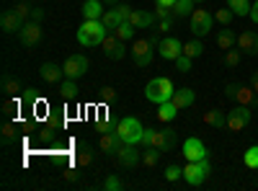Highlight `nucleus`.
I'll return each instance as SVG.
<instances>
[{
	"label": "nucleus",
	"mask_w": 258,
	"mask_h": 191,
	"mask_svg": "<svg viewBox=\"0 0 258 191\" xmlns=\"http://www.w3.org/2000/svg\"><path fill=\"white\" fill-rule=\"evenodd\" d=\"M116 132H119V137H121L124 142L137 145V142L142 140L145 126H142L135 116H124V119H119V121H116Z\"/></svg>",
	"instance_id": "5"
},
{
	"label": "nucleus",
	"mask_w": 258,
	"mask_h": 191,
	"mask_svg": "<svg viewBox=\"0 0 258 191\" xmlns=\"http://www.w3.org/2000/svg\"><path fill=\"white\" fill-rule=\"evenodd\" d=\"M101 101H103V103H114V101H116V88H111V86L101 88Z\"/></svg>",
	"instance_id": "44"
},
{
	"label": "nucleus",
	"mask_w": 258,
	"mask_h": 191,
	"mask_svg": "<svg viewBox=\"0 0 258 191\" xmlns=\"http://www.w3.org/2000/svg\"><path fill=\"white\" fill-rule=\"evenodd\" d=\"M109 29L103 26V21H83V26L78 29V44L83 47H101V41L106 39Z\"/></svg>",
	"instance_id": "2"
},
{
	"label": "nucleus",
	"mask_w": 258,
	"mask_h": 191,
	"mask_svg": "<svg viewBox=\"0 0 258 191\" xmlns=\"http://www.w3.org/2000/svg\"><path fill=\"white\" fill-rule=\"evenodd\" d=\"M250 106H235L232 111H227V130L230 132H243L245 126L250 124Z\"/></svg>",
	"instance_id": "11"
},
{
	"label": "nucleus",
	"mask_w": 258,
	"mask_h": 191,
	"mask_svg": "<svg viewBox=\"0 0 258 191\" xmlns=\"http://www.w3.org/2000/svg\"><path fill=\"white\" fill-rule=\"evenodd\" d=\"M202 124L212 126V130H222L227 126V114H222V109H209L202 114Z\"/></svg>",
	"instance_id": "21"
},
{
	"label": "nucleus",
	"mask_w": 258,
	"mask_h": 191,
	"mask_svg": "<svg viewBox=\"0 0 258 191\" xmlns=\"http://www.w3.org/2000/svg\"><path fill=\"white\" fill-rule=\"evenodd\" d=\"M116 11H119L121 21H126V18H129V13H132L135 8H132V6H126V3H119V6H116Z\"/></svg>",
	"instance_id": "47"
},
{
	"label": "nucleus",
	"mask_w": 258,
	"mask_h": 191,
	"mask_svg": "<svg viewBox=\"0 0 258 191\" xmlns=\"http://www.w3.org/2000/svg\"><path fill=\"white\" fill-rule=\"evenodd\" d=\"M209 163H207V158L204 160H191V163H186V168H183V181L188 183V186H202L204 181H207V176H209Z\"/></svg>",
	"instance_id": "6"
},
{
	"label": "nucleus",
	"mask_w": 258,
	"mask_h": 191,
	"mask_svg": "<svg viewBox=\"0 0 258 191\" xmlns=\"http://www.w3.org/2000/svg\"><path fill=\"white\" fill-rule=\"evenodd\" d=\"M80 11H83V18H85V21H98V18H103L106 6L101 3V0H85Z\"/></svg>",
	"instance_id": "23"
},
{
	"label": "nucleus",
	"mask_w": 258,
	"mask_h": 191,
	"mask_svg": "<svg viewBox=\"0 0 258 191\" xmlns=\"http://www.w3.org/2000/svg\"><path fill=\"white\" fill-rule=\"evenodd\" d=\"M140 160H142V153L137 150L135 145H129V142H124V145H121V150L114 155V163L121 165V168H132V165H137Z\"/></svg>",
	"instance_id": "12"
},
{
	"label": "nucleus",
	"mask_w": 258,
	"mask_h": 191,
	"mask_svg": "<svg viewBox=\"0 0 258 191\" xmlns=\"http://www.w3.org/2000/svg\"><path fill=\"white\" fill-rule=\"evenodd\" d=\"M158 52H160V57H163V59H176V57L183 52V44H181L178 39L168 36V39H163L160 44H158Z\"/></svg>",
	"instance_id": "18"
},
{
	"label": "nucleus",
	"mask_w": 258,
	"mask_h": 191,
	"mask_svg": "<svg viewBox=\"0 0 258 191\" xmlns=\"http://www.w3.org/2000/svg\"><path fill=\"white\" fill-rule=\"evenodd\" d=\"M165 178H168V181H178V178H183V168H178V165H168V168H165Z\"/></svg>",
	"instance_id": "43"
},
{
	"label": "nucleus",
	"mask_w": 258,
	"mask_h": 191,
	"mask_svg": "<svg viewBox=\"0 0 258 191\" xmlns=\"http://www.w3.org/2000/svg\"><path fill=\"white\" fill-rule=\"evenodd\" d=\"M238 47H240L243 54H258V34L255 31L238 34Z\"/></svg>",
	"instance_id": "20"
},
{
	"label": "nucleus",
	"mask_w": 258,
	"mask_h": 191,
	"mask_svg": "<svg viewBox=\"0 0 258 191\" xmlns=\"http://www.w3.org/2000/svg\"><path fill=\"white\" fill-rule=\"evenodd\" d=\"M101 188L103 191H121L124 188V181L119 176H106V181L101 183Z\"/></svg>",
	"instance_id": "38"
},
{
	"label": "nucleus",
	"mask_w": 258,
	"mask_h": 191,
	"mask_svg": "<svg viewBox=\"0 0 258 191\" xmlns=\"http://www.w3.org/2000/svg\"><path fill=\"white\" fill-rule=\"evenodd\" d=\"M41 18H44V11H41V8H36V6H34V13H31V21H41Z\"/></svg>",
	"instance_id": "51"
},
{
	"label": "nucleus",
	"mask_w": 258,
	"mask_h": 191,
	"mask_svg": "<svg viewBox=\"0 0 258 191\" xmlns=\"http://www.w3.org/2000/svg\"><path fill=\"white\" fill-rule=\"evenodd\" d=\"M101 3H103V6H111V8H116V6L121 3V0H101Z\"/></svg>",
	"instance_id": "54"
},
{
	"label": "nucleus",
	"mask_w": 258,
	"mask_h": 191,
	"mask_svg": "<svg viewBox=\"0 0 258 191\" xmlns=\"http://www.w3.org/2000/svg\"><path fill=\"white\" fill-rule=\"evenodd\" d=\"M250 88L258 93V73H253V75H250Z\"/></svg>",
	"instance_id": "52"
},
{
	"label": "nucleus",
	"mask_w": 258,
	"mask_h": 191,
	"mask_svg": "<svg viewBox=\"0 0 258 191\" xmlns=\"http://www.w3.org/2000/svg\"><path fill=\"white\" fill-rule=\"evenodd\" d=\"M75 160H78L80 168H93V165H96V150H93L88 142H78Z\"/></svg>",
	"instance_id": "19"
},
{
	"label": "nucleus",
	"mask_w": 258,
	"mask_h": 191,
	"mask_svg": "<svg viewBox=\"0 0 258 191\" xmlns=\"http://www.w3.org/2000/svg\"><path fill=\"white\" fill-rule=\"evenodd\" d=\"M248 16H250V21H253V24H258V0H255V3L250 6V13H248Z\"/></svg>",
	"instance_id": "50"
},
{
	"label": "nucleus",
	"mask_w": 258,
	"mask_h": 191,
	"mask_svg": "<svg viewBox=\"0 0 258 191\" xmlns=\"http://www.w3.org/2000/svg\"><path fill=\"white\" fill-rule=\"evenodd\" d=\"M24 24H26V21L21 18L16 11H6L3 18H0V29H3L6 34H18L21 29H24Z\"/></svg>",
	"instance_id": "17"
},
{
	"label": "nucleus",
	"mask_w": 258,
	"mask_h": 191,
	"mask_svg": "<svg viewBox=\"0 0 258 191\" xmlns=\"http://www.w3.org/2000/svg\"><path fill=\"white\" fill-rule=\"evenodd\" d=\"M3 109H6V114H16V111H18V101H16V98H8V101L3 103Z\"/></svg>",
	"instance_id": "48"
},
{
	"label": "nucleus",
	"mask_w": 258,
	"mask_h": 191,
	"mask_svg": "<svg viewBox=\"0 0 258 191\" xmlns=\"http://www.w3.org/2000/svg\"><path fill=\"white\" fill-rule=\"evenodd\" d=\"M88 68H91V62H88V57H85V54H70L68 59L62 62L64 78H73V80L83 78L85 73H88Z\"/></svg>",
	"instance_id": "9"
},
{
	"label": "nucleus",
	"mask_w": 258,
	"mask_h": 191,
	"mask_svg": "<svg viewBox=\"0 0 258 191\" xmlns=\"http://www.w3.org/2000/svg\"><path fill=\"white\" fill-rule=\"evenodd\" d=\"M227 8L235 16H248L250 13V3H248V0H227Z\"/></svg>",
	"instance_id": "35"
},
{
	"label": "nucleus",
	"mask_w": 258,
	"mask_h": 191,
	"mask_svg": "<svg viewBox=\"0 0 258 191\" xmlns=\"http://www.w3.org/2000/svg\"><path fill=\"white\" fill-rule=\"evenodd\" d=\"M232 18H235V13H232L230 8H217V13H214V21H217V24H222V26H230Z\"/></svg>",
	"instance_id": "39"
},
{
	"label": "nucleus",
	"mask_w": 258,
	"mask_h": 191,
	"mask_svg": "<svg viewBox=\"0 0 258 191\" xmlns=\"http://www.w3.org/2000/svg\"><path fill=\"white\" fill-rule=\"evenodd\" d=\"M173 21H176V18H163V21H158V29H160V34H168L170 29H173Z\"/></svg>",
	"instance_id": "46"
},
{
	"label": "nucleus",
	"mask_w": 258,
	"mask_h": 191,
	"mask_svg": "<svg viewBox=\"0 0 258 191\" xmlns=\"http://www.w3.org/2000/svg\"><path fill=\"white\" fill-rule=\"evenodd\" d=\"M121 145H124V140L119 137V132H116V130L103 132V135H101V140H98L101 153H103V155H109V158H114V155L121 150Z\"/></svg>",
	"instance_id": "13"
},
{
	"label": "nucleus",
	"mask_w": 258,
	"mask_h": 191,
	"mask_svg": "<svg viewBox=\"0 0 258 191\" xmlns=\"http://www.w3.org/2000/svg\"><path fill=\"white\" fill-rule=\"evenodd\" d=\"M235 44H238V36H235V31L230 26H225L220 34H217V47L220 49H232Z\"/></svg>",
	"instance_id": "26"
},
{
	"label": "nucleus",
	"mask_w": 258,
	"mask_h": 191,
	"mask_svg": "<svg viewBox=\"0 0 258 191\" xmlns=\"http://www.w3.org/2000/svg\"><path fill=\"white\" fill-rule=\"evenodd\" d=\"M183 158L191 163V160H204L207 158V147H204V142L199 140V137H188L186 142H183Z\"/></svg>",
	"instance_id": "15"
},
{
	"label": "nucleus",
	"mask_w": 258,
	"mask_h": 191,
	"mask_svg": "<svg viewBox=\"0 0 258 191\" xmlns=\"http://www.w3.org/2000/svg\"><path fill=\"white\" fill-rule=\"evenodd\" d=\"M150 140H153V130H145V132H142L140 145H142V147H150Z\"/></svg>",
	"instance_id": "49"
},
{
	"label": "nucleus",
	"mask_w": 258,
	"mask_h": 191,
	"mask_svg": "<svg viewBox=\"0 0 258 191\" xmlns=\"http://www.w3.org/2000/svg\"><path fill=\"white\" fill-rule=\"evenodd\" d=\"M240 54H243L240 49H227V52H225V57H222V65H225V68H230V70H235V68L240 65Z\"/></svg>",
	"instance_id": "34"
},
{
	"label": "nucleus",
	"mask_w": 258,
	"mask_h": 191,
	"mask_svg": "<svg viewBox=\"0 0 258 191\" xmlns=\"http://www.w3.org/2000/svg\"><path fill=\"white\" fill-rule=\"evenodd\" d=\"M173 93H176V86L170 78H153L145 86V98L153 103H165L173 98Z\"/></svg>",
	"instance_id": "3"
},
{
	"label": "nucleus",
	"mask_w": 258,
	"mask_h": 191,
	"mask_svg": "<svg viewBox=\"0 0 258 191\" xmlns=\"http://www.w3.org/2000/svg\"><path fill=\"white\" fill-rule=\"evenodd\" d=\"M183 54H186V57H191V59L202 57V54H204V44H202V39H199V36H194L191 41H186V44H183Z\"/></svg>",
	"instance_id": "28"
},
{
	"label": "nucleus",
	"mask_w": 258,
	"mask_h": 191,
	"mask_svg": "<svg viewBox=\"0 0 258 191\" xmlns=\"http://www.w3.org/2000/svg\"><path fill=\"white\" fill-rule=\"evenodd\" d=\"M188 18H191V26H188V29H191V34H194V36H199V39H202V36H207V34L212 31L214 16H212V13H207L204 8H194V13H191Z\"/></svg>",
	"instance_id": "7"
},
{
	"label": "nucleus",
	"mask_w": 258,
	"mask_h": 191,
	"mask_svg": "<svg viewBox=\"0 0 258 191\" xmlns=\"http://www.w3.org/2000/svg\"><path fill=\"white\" fill-rule=\"evenodd\" d=\"M24 21H31V13H34V6L29 3V0H24V3H16V8H13Z\"/></svg>",
	"instance_id": "40"
},
{
	"label": "nucleus",
	"mask_w": 258,
	"mask_h": 191,
	"mask_svg": "<svg viewBox=\"0 0 258 191\" xmlns=\"http://www.w3.org/2000/svg\"><path fill=\"white\" fill-rule=\"evenodd\" d=\"M135 31H137V29L129 24V21H121V24L114 29V34H116L121 41H132V39H135Z\"/></svg>",
	"instance_id": "31"
},
{
	"label": "nucleus",
	"mask_w": 258,
	"mask_h": 191,
	"mask_svg": "<svg viewBox=\"0 0 258 191\" xmlns=\"http://www.w3.org/2000/svg\"><path fill=\"white\" fill-rule=\"evenodd\" d=\"M16 140H18L16 124H13V121H6V124H3V142H6V145H13Z\"/></svg>",
	"instance_id": "37"
},
{
	"label": "nucleus",
	"mask_w": 258,
	"mask_h": 191,
	"mask_svg": "<svg viewBox=\"0 0 258 191\" xmlns=\"http://www.w3.org/2000/svg\"><path fill=\"white\" fill-rule=\"evenodd\" d=\"M158 36H145V39H137L132 47H129V52H132V59L137 68H147L153 65L155 59V52H158Z\"/></svg>",
	"instance_id": "1"
},
{
	"label": "nucleus",
	"mask_w": 258,
	"mask_h": 191,
	"mask_svg": "<svg viewBox=\"0 0 258 191\" xmlns=\"http://www.w3.org/2000/svg\"><path fill=\"white\" fill-rule=\"evenodd\" d=\"M57 91H59V96H62L64 101H75V98H78V83H75L73 78H64L59 86H57Z\"/></svg>",
	"instance_id": "25"
},
{
	"label": "nucleus",
	"mask_w": 258,
	"mask_h": 191,
	"mask_svg": "<svg viewBox=\"0 0 258 191\" xmlns=\"http://www.w3.org/2000/svg\"><path fill=\"white\" fill-rule=\"evenodd\" d=\"M225 96L232 98V101H238L240 106L258 109V93L250 88V83H248V86H243V83H227V86H225Z\"/></svg>",
	"instance_id": "4"
},
{
	"label": "nucleus",
	"mask_w": 258,
	"mask_h": 191,
	"mask_svg": "<svg viewBox=\"0 0 258 191\" xmlns=\"http://www.w3.org/2000/svg\"><path fill=\"white\" fill-rule=\"evenodd\" d=\"M243 163H245V168H250V171H255V168H258V145L248 147V150L243 153Z\"/></svg>",
	"instance_id": "36"
},
{
	"label": "nucleus",
	"mask_w": 258,
	"mask_h": 191,
	"mask_svg": "<svg viewBox=\"0 0 258 191\" xmlns=\"http://www.w3.org/2000/svg\"><path fill=\"white\" fill-rule=\"evenodd\" d=\"M176 114H178V109H176V103H173V101L158 103V111H155V116H158L160 121H173V119H176Z\"/></svg>",
	"instance_id": "27"
},
{
	"label": "nucleus",
	"mask_w": 258,
	"mask_h": 191,
	"mask_svg": "<svg viewBox=\"0 0 258 191\" xmlns=\"http://www.w3.org/2000/svg\"><path fill=\"white\" fill-rule=\"evenodd\" d=\"M155 6H168V8H173L176 0H155Z\"/></svg>",
	"instance_id": "53"
},
{
	"label": "nucleus",
	"mask_w": 258,
	"mask_h": 191,
	"mask_svg": "<svg viewBox=\"0 0 258 191\" xmlns=\"http://www.w3.org/2000/svg\"><path fill=\"white\" fill-rule=\"evenodd\" d=\"M101 21H103V26L109 29V31H114V29L121 24V16H119V11H116V8H106V13H103V18H101Z\"/></svg>",
	"instance_id": "30"
},
{
	"label": "nucleus",
	"mask_w": 258,
	"mask_h": 191,
	"mask_svg": "<svg viewBox=\"0 0 258 191\" xmlns=\"http://www.w3.org/2000/svg\"><path fill=\"white\" fill-rule=\"evenodd\" d=\"M101 49H103V54L109 57V59H124L126 57V41H121L114 31H109L106 34V39L101 41Z\"/></svg>",
	"instance_id": "10"
},
{
	"label": "nucleus",
	"mask_w": 258,
	"mask_h": 191,
	"mask_svg": "<svg viewBox=\"0 0 258 191\" xmlns=\"http://www.w3.org/2000/svg\"><path fill=\"white\" fill-rule=\"evenodd\" d=\"M3 91H6V96H18L24 88H21V83L13 75H3Z\"/></svg>",
	"instance_id": "33"
},
{
	"label": "nucleus",
	"mask_w": 258,
	"mask_h": 191,
	"mask_svg": "<svg viewBox=\"0 0 258 191\" xmlns=\"http://www.w3.org/2000/svg\"><path fill=\"white\" fill-rule=\"evenodd\" d=\"M194 13V0H176V6H173V16L176 18H186Z\"/></svg>",
	"instance_id": "32"
},
{
	"label": "nucleus",
	"mask_w": 258,
	"mask_h": 191,
	"mask_svg": "<svg viewBox=\"0 0 258 191\" xmlns=\"http://www.w3.org/2000/svg\"><path fill=\"white\" fill-rule=\"evenodd\" d=\"M178 142V132L173 126H165V130H153V140H150V147H158L160 153L173 150Z\"/></svg>",
	"instance_id": "8"
},
{
	"label": "nucleus",
	"mask_w": 258,
	"mask_h": 191,
	"mask_svg": "<svg viewBox=\"0 0 258 191\" xmlns=\"http://www.w3.org/2000/svg\"><path fill=\"white\" fill-rule=\"evenodd\" d=\"M160 150L158 147H145V153H142V165L145 168H155L158 163H160Z\"/></svg>",
	"instance_id": "29"
},
{
	"label": "nucleus",
	"mask_w": 258,
	"mask_h": 191,
	"mask_svg": "<svg viewBox=\"0 0 258 191\" xmlns=\"http://www.w3.org/2000/svg\"><path fill=\"white\" fill-rule=\"evenodd\" d=\"M80 165H70V168H64V181H68V183H75V181H80Z\"/></svg>",
	"instance_id": "41"
},
{
	"label": "nucleus",
	"mask_w": 258,
	"mask_h": 191,
	"mask_svg": "<svg viewBox=\"0 0 258 191\" xmlns=\"http://www.w3.org/2000/svg\"><path fill=\"white\" fill-rule=\"evenodd\" d=\"M39 75H41L44 83H49V86H59V83L64 80L62 65H54V62H44V65L39 68Z\"/></svg>",
	"instance_id": "16"
},
{
	"label": "nucleus",
	"mask_w": 258,
	"mask_h": 191,
	"mask_svg": "<svg viewBox=\"0 0 258 191\" xmlns=\"http://www.w3.org/2000/svg\"><path fill=\"white\" fill-rule=\"evenodd\" d=\"M126 21H129L135 29H147V26H153L158 18H155V13H150V11H132Z\"/></svg>",
	"instance_id": "22"
},
{
	"label": "nucleus",
	"mask_w": 258,
	"mask_h": 191,
	"mask_svg": "<svg viewBox=\"0 0 258 191\" xmlns=\"http://www.w3.org/2000/svg\"><path fill=\"white\" fill-rule=\"evenodd\" d=\"M194 3H202V0H194Z\"/></svg>",
	"instance_id": "55"
},
{
	"label": "nucleus",
	"mask_w": 258,
	"mask_h": 191,
	"mask_svg": "<svg viewBox=\"0 0 258 191\" xmlns=\"http://www.w3.org/2000/svg\"><path fill=\"white\" fill-rule=\"evenodd\" d=\"M155 18H158V21H163V18H176V16H173V8H168V6H158V8H155Z\"/></svg>",
	"instance_id": "45"
},
{
	"label": "nucleus",
	"mask_w": 258,
	"mask_h": 191,
	"mask_svg": "<svg viewBox=\"0 0 258 191\" xmlns=\"http://www.w3.org/2000/svg\"><path fill=\"white\" fill-rule=\"evenodd\" d=\"M173 62H176L178 73H188V70H191V57H186L183 52H181V54H178V57H176Z\"/></svg>",
	"instance_id": "42"
},
{
	"label": "nucleus",
	"mask_w": 258,
	"mask_h": 191,
	"mask_svg": "<svg viewBox=\"0 0 258 191\" xmlns=\"http://www.w3.org/2000/svg\"><path fill=\"white\" fill-rule=\"evenodd\" d=\"M18 39H21V44H24V47H36L39 41H41V26H39V21H26L24 29L18 31Z\"/></svg>",
	"instance_id": "14"
},
{
	"label": "nucleus",
	"mask_w": 258,
	"mask_h": 191,
	"mask_svg": "<svg viewBox=\"0 0 258 191\" xmlns=\"http://www.w3.org/2000/svg\"><path fill=\"white\" fill-rule=\"evenodd\" d=\"M176 103V109H188V106H194V101H197V93H194V88H176L173 98H170Z\"/></svg>",
	"instance_id": "24"
}]
</instances>
